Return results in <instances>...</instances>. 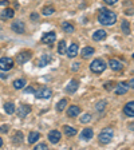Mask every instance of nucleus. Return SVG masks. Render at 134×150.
Masks as SVG:
<instances>
[{"mask_svg":"<svg viewBox=\"0 0 134 150\" xmlns=\"http://www.w3.org/2000/svg\"><path fill=\"white\" fill-rule=\"evenodd\" d=\"M98 20L103 25H113L117 22V15L113 11H109L106 8H99L98 13Z\"/></svg>","mask_w":134,"mask_h":150,"instance_id":"1","label":"nucleus"},{"mask_svg":"<svg viewBox=\"0 0 134 150\" xmlns=\"http://www.w3.org/2000/svg\"><path fill=\"white\" fill-rule=\"evenodd\" d=\"M113 135H114L113 129L107 127V129H103V130L101 131L99 135H98V138H99V142L102 145H107V144H110V142H111Z\"/></svg>","mask_w":134,"mask_h":150,"instance_id":"2","label":"nucleus"},{"mask_svg":"<svg viewBox=\"0 0 134 150\" xmlns=\"http://www.w3.org/2000/svg\"><path fill=\"white\" fill-rule=\"evenodd\" d=\"M90 70L95 74H101L106 70V63L103 62L102 59H95L90 63Z\"/></svg>","mask_w":134,"mask_h":150,"instance_id":"3","label":"nucleus"},{"mask_svg":"<svg viewBox=\"0 0 134 150\" xmlns=\"http://www.w3.org/2000/svg\"><path fill=\"white\" fill-rule=\"evenodd\" d=\"M13 66V59L12 58H8V56H4L0 59V70L3 71H8V70L12 69Z\"/></svg>","mask_w":134,"mask_h":150,"instance_id":"4","label":"nucleus"},{"mask_svg":"<svg viewBox=\"0 0 134 150\" xmlns=\"http://www.w3.org/2000/svg\"><path fill=\"white\" fill-rule=\"evenodd\" d=\"M35 94H36L38 99H48V98L52 95V91L48 87H43V88H40V90H38Z\"/></svg>","mask_w":134,"mask_h":150,"instance_id":"5","label":"nucleus"},{"mask_svg":"<svg viewBox=\"0 0 134 150\" xmlns=\"http://www.w3.org/2000/svg\"><path fill=\"white\" fill-rule=\"evenodd\" d=\"M31 56H32V52L31 51H22V52L19 54L18 56H16V60H18V63H20V64H23V63H27L28 60L31 59Z\"/></svg>","mask_w":134,"mask_h":150,"instance_id":"6","label":"nucleus"},{"mask_svg":"<svg viewBox=\"0 0 134 150\" xmlns=\"http://www.w3.org/2000/svg\"><path fill=\"white\" fill-rule=\"evenodd\" d=\"M60 138H62V134H60V131H58V130H51L50 133H48V141L54 145L58 144L60 141Z\"/></svg>","mask_w":134,"mask_h":150,"instance_id":"7","label":"nucleus"},{"mask_svg":"<svg viewBox=\"0 0 134 150\" xmlns=\"http://www.w3.org/2000/svg\"><path fill=\"white\" fill-rule=\"evenodd\" d=\"M11 28H12V31H15L16 34H23L26 30V25L22 20H15L12 23V25H11Z\"/></svg>","mask_w":134,"mask_h":150,"instance_id":"8","label":"nucleus"},{"mask_svg":"<svg viewBox=\"0 0 134 150\" xmlns=\"http://www.w3.org/2000/svg\"><path fill=\"white\" fill-rule=\"evenodd\" d=\"M56 39V34L54 31H50V32H46V34H43V36H42V42L46 44H51L54 43Z\"/></svg>","mask_w":134,"mask_h":150,"instance_id":"9","label":"nucleus"},{"mask_svg":"<svg viewBox=\"0 0 134 150\" xmlns=\"http://www.w3.org/2000/svg\"><path fill=\"white\" fill-rule=\"evenodd\" d=\"M30 112H31V107L28 106V105H22V106L19 107V110H18V117L24 118V117H27Z\"/></svg>","mask_w":134,"mask_h":150,"instance_id":"10","label":"nucleus"},{"mask_svg":"<svg viewBox=\"0 0 134 150\" xmlns=\"http://www.w3.org/2000/svg\"><path fill=\"white\" fill-rule=\"evenodd\" d=\"M123 112H125V115H128V117H134V102L133 100H130V102H128L125 105Z\"/></svg>","mask_w":134,"mask_h":150,"instance_id":"11","label":"nucleus"},{"mask_svg":"<svg viewBox=\"0 0 134 150\" xmlns=\"http://www.w3.org/2000/svg\"><path fill=\"white\" fill-rule=\"evenodd\" d=\"M13 15H15V11L12 8H6L1 11L0 13V19H3V20H7V19H12Z\"/></svg>","mask_w":134,"mask_h":150,"instance_id":"12","label":"nucleus"},{"mask_svg":"<svg viewBox=\"0 0 134 150\" xmlns=\"http://www.w3.org/2000/svg\"><path fill=\"white\" fill-rule=\"evenodd\" d=\"M78 51H79L78 44H77V43H72L71 46L69 47V50H66V52H67L69 58H75V56L78 55Z\"/></svg>","mask_w":134,"mask_h":150,"instance_id":"13","label":"nucleus"},{"mask_svg":"<svg viewBox=\"0 0 134 150\" xmlns=\"http://www.w3.org/2000/svg\"><path fill=\"white\" fill-rule=\"evenodd\" d=\"M79 114H81V107L79 106H70L69 110H67V117H70V118H74V117H78Z\"/></svg>","mask_w":134,"mask_h":150,"instance_id":"14","label":"nucleus"},{"mask_svg":"<svg viewBox=\"0 0 134 150\" xmlns=\"http://www.w3.org/2000/svg\"><path fill=\"white\" fill-rule=\"evenodd\" d=\"M129 88H130V87H129L128 83H125V82H121V83H118V86H117L116 93L118 94V95H123V94L128 93Z\"/></svg>","mask_w":134,"mask_h":150,"instance_id":"15","label":"nucleus"},{"mask_svg":"<svg viewBox=\"0 0 134 150\" xmlns=\"http://www.w3.org/2000/svg\"><path fill=\"white\" fill-rule=\"evenodd\" d=\"M78 87H79L78 81H75V79H72V81L70 82V83L67 84V86H66V93L72 94V93H75V91L78 90Z\"/></svg>","mask_w":134,"mask_h":150,"instance_id":"16","label":"nucleus"},{"mask_svg":"<svg viewBox=\"0 0 134 150\" xmlns=\"http://www.w3.org/2000/svg\"><path fill=\"white\" fill-rule=\"evenodd\" d=\"M93 135H94V131H93V129H90V127H86L81 133V138L84 141H90L91 138H93Z\"/></svg>","mask_w":134,"mask_h":150,"instance_id":"17","label":"nucleus"},{"mask_svg":"<svg viewBox=\"0 0 134 150\" xmlns=\"http://www.w3.org/2000/svg\"><path fill=\"white\" fill-rule=\"evenodd\" d=\"M106 38V31H103V30H97V31L93 34V39L95 42H99V40H103Z\"/></svg>","mask_w":134,"mask_h":150,"instance_id":"18","label":"nucleus"},{"mask_svg":"<svg viewBox=\"0 0 134 150\" xmlns=\"http://www.w3.org/2000/svg\"><path fill=\"white\" fill-rule=\"evenodd\" d=\"M51 59H52V58H51V55H48V54H44L40 59H39V62H38V66H39V67H44V66H47L48 63L51 62Z\"/></svg>","mask_w":134,"mask_h":150,"instance_id":"19","label":"nucleus"},{"mask_svg":"<svg viewBox=\"0 0 134 150\" xmlns=\"http://www.w3.org/2000/svg\"><path fill=\"white\" fill-rule=\"evenodd\" d=\"M109 66H110V69L114 70V71H121V70H122V63L119 62V60H117V59H111V60H110Z\"/></svg>","mask_w":134,"mask_h":150,"instance_id":"20","label":"nucleus"},{"mask_svg":"<svg viewBox=\"0 0 134 150\" xmlns=\"http://www.w3.org/2000/svg\"><path fill=\"white\" fill-rule=\"evenodd\" d=\"M63 131H65V134L67 135V137H74V135L77 134V129L71 127V126H69V125H66L65 127H63Z\"/></svg>","mask_w":134,"mask_h":150,"instance_id":"21","label":"nucleus"},{"mask_svg":"<svg viewBox=\"0 0 134 150\" xmlns=\"http://www.w3.org/2000/svg\"><path fill=\"white\" fill-rule=\"evenodd\" d=\"M40 138V134L38 133V131H32V133H30V135H28V144H35V142H38V139Z\"/></svg>","mask_w":134,"mask_h":150,"instance_id":"22","label":"nucleus"},{"mask_svg":"<svg viewBox=\"0 0 134 150\" xmlns=\"http://www.w3.org/2000/svg\"><path fill=\"white\" fill-rule=\"evenodd\" d=\"M26 84H27L26 79H16V81H13V87H15L16 90H22V88H24Z\"/></svg>","mask_w":134,"mask_h":150,"instance_id":"23","label":"nucleus"},{"mask_svg":"<svg viewBox=\"0 0 134 150\" xmlns=\"http://www.w3.org/2000/svg\"><path fill=\"white\" fill-rule=\"evenodd\" d=\"M94 52H95V50H94L93 47H84L83 50H82V56L83 58H90Z\"/></svg>","mask_w":134,"mask_h":150,"instance_id":"24","label":"nucleus"},{"mask_svg":"<svg viewBox=\"0 0 134 150\" xmlns=\"http://www.w3.org/2000/svg\"><path fill=\"white\" fill-rule=\"evenodd\" d=\"M4 110H6V112L7 114H13L15 112V105H13L12 102H7L6 105H4Z\"/></svg>","mask_w":134,"mask_h":150,"instance_id":"25","label":"nucleus"},{"mask_svg":"<svg viewBox=\"0 0 134 150\" xmlns=\"http://www.w3.org/2000/svg\"><path fill=\"white\" fill-rule=\"evenodd\" d=\"M62 28L65 30L66 32H69V34H71V32H74V25L71 24V23H69V22H63L62 23Z\"/></svg>","mask_w":134,"mask_h":150,"instance_id":"26","label":"nucleus"},{"mask_svg":"<svg viewBox=\"0 0 134 150\" xmlns=\"http://www.w3.org/2000/svg\"><path fill=\"white\" fill-rule=\"evenodd\" d=\"M121 28H122V31H123V34L129 35L130 34V24H129L128 20H122V24H121Z\"/></svg>","mask_w":134,"mask_h":150,"instance_id":"27","label":"nucleus"},{"mask_svg":"<svg viewBox=\"0 0 134 150\" xmlns=\"http://www.w3.org/2000/svg\"><path fill=\"white\" fill-rule=\"evenodd\" d=\"M54 12H55V9H54V7H51V6H47L42 9V13H43L44 16H50V15H52Z\"/></svg>","mask_w":134,"mask_h":150,"instance_id":"28","label":"nucleus"},{"mask_svg":"<svg viewBox=\"0 0 134 150\" xmlns=\"http://www.w3.org/2000/svg\"><path fill=\"white\" fill-rule=\"evenodd\" d=\"M66 106H67V99L63 98V99H60L59 102H58V105H56V110H58V111H63Z\"/></svg>","mask_w":134,"mask_h":150,"instance_id":"29","label":"nucleus"},{"mask_svg":"<svg viewBox=\"0 0 134 150\" xmlns=\"http://www.w3.org/2000/svg\"><path fill=\"white\" fill-rule=\"evenodd\" d=\"M66 50H67V44H66V40H60L59 42V46H58V52H59L60 55H63V54L66 52Z\"/></svg>","mask_w":134,"mask_h":150,"instance_id":"30","label":"nucleus"},{"mask_svg":"<svg viewBox=\"0 0 134 150\" xmlns=\"http://www.w3.org/2000/svg\"><path fill=\"white\" fill-rule=\"evenodd\" d=\"M106 106H107V102H106V100H99V102L95 105V110H97V111H103Z\"/></svg>","mask_w":134,"mask_h":150,"instance_id":"31","label":"nucleus"},{"mask_svg":"<svg viewBox=\"0 0 134 150\" xmlns=\"http://www.w3.org/2000/svg\"><path fill=\"white\" fill-rule=\"evenodd\" d=\"M23 142V133H20V131H18L15 134V137H13V144L19 145Z\"/></svg>","mask_w":134,"mask_h":150,"instance_id":"32","label":"nucleus"},{"mask_svg":"<svg viewBox=\"0 0 134 150\" xmlns=\"http://www.w3.org/2000/svg\"><path fill=\"white\" fill-rule=\"evenodd\" d=\"M90 119H91V115H90V114H83V115L81 117V122H82V123H87Z\"/></svg>","mask_w":134,"mask_h":150,"instance_id":"33","label":"nucleus"},{"mask_svg":"<svg viewBox=\"0 0 134 150\" xmlns=\"http://www.w3.org/2000/svg\"><path fill=\"white\" fill-rule=\"evenodd\" d=\"M8 130H9V126L8 125L0 126V134H6V133H8Z\"/></svg>","mask_w":134,"mask_h":150,"instance_id":"34","label":"nucleus"},{"mask_svg":"<svg viewBox=\"0 0 134 150\" xmlns=\"http://www.w3.org/2000/svg\"><path fill=\"white\" fill-rule=\"evenodd\" d=\"M35 150H47V145L46 144H39L35 146Z\"/></svg>","mask_w":134,"mask_h":150,"instance_id":"35","label":"nucleus"},{"mask_svg":"<svg viewBox=\"0 0 134 150\" xmlns=\"http://www.w3.org/2000/svg\"><path fill=\"white\" fill-rule=\"evenodd\" d=\"M103 1H105L106 4H109V6H113V4H116L118 0H103Z\"/></svg>","mask_w":134,"mask_h":150,"instance_id":"36","label":"nucleus"},{"mask_svg":"<svg viewBox=\"0 0 134 150\" xmlns=\"http://www.w3.org/2000/svg\"><path fill=\"white\" fill-rule=\"evenodd\" d=\"M105 88H106V90H111L113 88V82H109V83L105 84Z\"/></svg>","mask_w":134,"mask_h":150,"instance_id":"37","label":"nucleus"},{"mask_svg":"<svg viewBox=\"0 0 134 150\" xmlns=\"http://www.w3.org/2000/svg\"><path fill=\"white\" fill-rule=\"evenodd\" d=\"M38 18H39V16H38V13H31V19H32V20H38Z\"/></svg>","mask_w":134,"mask_h":150,"instance_id":"38","label":"nucleus"},{"mask_svg":"<svg viewBox=\"0 0 134 150\" xmlns=\"http://www.w3.org/2000/svg\"><path fill=\"white\" fill-rule=\"evenodd\" d=\"M26 93H35V88L34 87H28L27 90H26Z\"/></svg>","mask_w":134,"mask_h":150,"instance_id":"39","label":"nucleus"},{"mask_svg":"<svg viewBox=\"0 0 134 150\" xmlns=\"http://www.w3.org/2000/svg\"><path fill=\"white\" fill-rule=\"evenodd\" d=\"M1 145H3V139L0 138V147H1Z\"/></svg>","mask_w":134,"mask_h":150,"instance_id":"40","label":"nucleus"}]
</instances>
